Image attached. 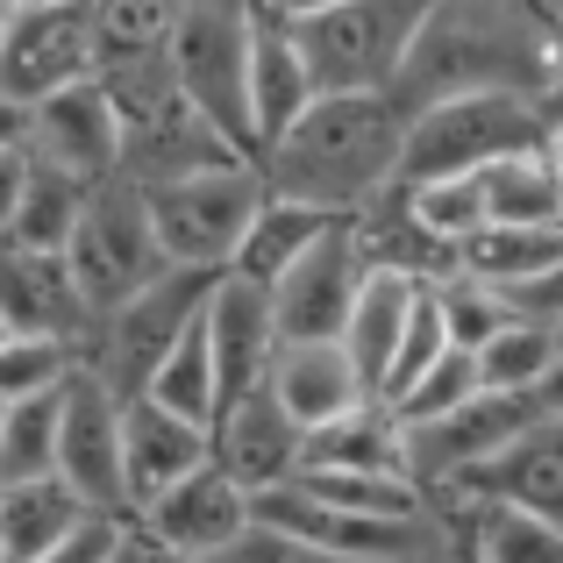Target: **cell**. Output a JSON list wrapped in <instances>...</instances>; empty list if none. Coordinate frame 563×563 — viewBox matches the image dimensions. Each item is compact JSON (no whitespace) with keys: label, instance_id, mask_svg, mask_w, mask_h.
<instances>
[{"label":"cell","instance_id":"cell-37","mask_svg":"<svg viewBox=\"0 0 563 563\" xmlns=\"http://www.w3.org/2000/svg\"><path fill=\"white\" fill-rule=\"evenodd\" d=\"M79 350L51 343V335H8L0 343V407H22V399H43L71 378Z\"/></svg>","mask_w":563,"mask_h":563},{"label":"cell","instance_id":"cell-53","mask_svg":"<svg viewBox=\"0 0 563 563\" xmlns=\"http://www.w3.org/2000/svg\"><path fill=\"white\" fill-rule=\"evenodd\" d=\"M8 8H14V0H0V29H8Z\"/></svg>","mask_w":563,"mask_h":563},{"label":"cell","instance_id":"cell-55","mask_svg":"<svg viewBox=\"0 0 563 563\" xmlns=\"http://www.w3.org/2000/svg\"><path fill=\"white\" fill-rule=\"evenodd\" d=\"M0 421H8V407H0Z\"/></svg>","mask_w":563,"mask_h":563},{"label":"cell","instance_id":"cell-21","mask_svg":"<svg viewBox=\"0 0 563 563\" xmlns=\"http://www.w3.org/2000/svg\"><path fill=\"white\" fill-rule=\"evenodd\" d=\"M264 393L278 399V413H286L300 435H321V428H335V421L372 407V385L350 372L343 343H278L272 372H264Z\"/></svg>","mask_w":563,"mask_h":563},{"label":"cell","instance_id":"cell-16","mask_svg":"<svg viewBox=\"0 0 563 563\" xmlns=\"http://www.w3.org/2000/svg\"><path fill=\"white\" fill-rule=\"evenodd\" d=\"M221 165H250V157H235L179 93H165L157 108H143V114L122 122V165H114V179H129L136 192L200 179V172H221Z\"/></svg>","mask_w":563,"mask_h":563},{"label":"cell","instance_id":"cell-26","mask_svg":"<svg viewBox=\"0 0 563 563\" xmlns=\"http://www.w3.org/2000/svg\"><path fill=\"white\" fill-rule=\"evenodd\" d=\"M413 307H421V286H413V278H393V272H364L357 300H350V321H343L335 343H343L350 372L372 385V399H378V378H385V364H393L399 335H407Z\"/></svg>","mask_w":563,"mask_h":563},{"label":"cell","instance_id":"cell-45","mask_svg":"<svg viewBox=\"0 0 563 563\" xmlns=\"http://www.w3.org/2000/svg\"><path fill=\"white\" fill-rule=\"evenodd\" d=\"M536 108H542V122H563V57L550 65V86H542V100H536Z\"/></svg>","mask_w":563,"mask_h":563},{"label":"cell","instance_id":"cell-47","mask_svg":"<svg viewBox=\"0 0 563 563\" xmlns=\"http://www.w3.org/2000/svg\"><path fill=\"white\" fill-rule=\"evenodd\" d=\"M22 122H29V114L0 100V151H22Z\"/></svg>","mask_w":563,"mask_h":563},{"label":"cell","instance_id":"cell-15","mask_svg":"<svg viewBox=\"0 0 563 563\" xmlns=\"http://www.w3.org/2000/svg\"><path fill=\"white\" fill-rule=\"evenodd\" d=\"M143 542H151L157 556H186V563H214L229 542L250 536V493L243 485H229L214 464H200L192 478H179L165 499H151V507L136 514Z\"/></svg>","mask_w":563,"mask_h":563},{"label":"cell","instance_id":"cell-36","mask_svg":"<svg viewBox=\"0 0 563 563\" xmlns=\"http://www.w3.org/2000/svg\"><path fill=\"white\" fill-rule=\"evenodd\" d=\"M393 192H399V207L413 214V229H428L450 257H456L464 235L485 229V186L478 179H435V186H393Z\"/></svg>","mask_w":563,"mask_h":563},{"label":"cell","instance_id":"cell-25","mask_svg":"<svg viewBox=\"0 0 563 563\" xmlns=\"http://www.w3.org/2000/svg\"><path fill=\"white\" fill-rule=\"evenodd\" d=\"M86 528H93V514L57 478L0 485V563H43V556L65 550V542H79Z\"/></svg>","mask_w":563,"mask_h":563},{"label":"cell","instance_id":"cell-43","mask_svg":"<svg viewBox=\"0 0 563 563\" xmlns=\"http://www.w3.org/2000/svg\"><path fill=\"white\" fill-rule=\"evenodd\" d=\"M114 536H122V528H108V521H93V528H86V536H79V542H65V550H57V556H43V563H100V556H108V550H114Z\"/></svg>","mask_w":563,"mask_h":563},{"label":"cell","instance_id":"cell-54","mask_svg":"<svg viewBox=\"0 0 563 563\" xmlns=\"http://www.w3.org/2000/svg\"><path fill=\"white\" fill-rule=\"evenodd\" d=\"M8 335H14V329H8V321H0V343H8Z\"/></svg>","mask_w":563,"mask_h":563},{"label":"cell","instance_id":"cell-32","mask_svg":"<svg viewBox=\"0 0 563 563\" xmlns=\"http://www.w3.org/2000/svg\"><path fill=\"white\" fill-rule=\"evenodd\" d=\"M478 186H485V221H514V229H550V221L563 214V186H556V172L542 165V151L493 165Z\"/></svg>","mask_w":563,"mask_h":563},{"label":"cell","instance_id":"cell-5","mask_svg":"<svg viewBox=\"0 0 563 563\" xmlns=\"http://www.w3.org/2000/svg\"><path fill=\"white\" fill-rule=\"evenodd\" d=\"M165 71H172V93H179L235 157L257 165V151H250V14L221 8V0L172 8Z\"/></svg>","mask_w":563,"mask_h":563},{"label":"cell","instance_id":"cell-22","mask_svg":"<svg viewBox=\"0 0 563 563\" xmlns=\"http://www.w3.org/2000/svg\"><path fill=\"white\" fill-rule=\"evenodd\" d=\"M0 321L14 335H51V343H71V350H86V335H93V314H86L65 257L22 250L8 235H0Z\"/></svg>","mask_w":563,"mask_h":563},{"label":"cell","instance_id":"cell-2","mask_svg":"<svg viewBox=\"0 0 563 563\" xmlns=\"http://www.w3.org/2000/svg\"><path fill=\"white\" fill-rule=\"evenodd\" d=\"M399 108L385 93L364 100H314L272 151L257 157L264 192L292 207H314V214H364L378 192H393L399 172Z\"/></svg>","mask_w":563,"mask_h":563},{"label":"cell","instance_id":"cell-41","mask_svg":"<svg viewBox=\"0 0 563 563\" xmlns=\"http://www.w3.org/2000/svg\"><path fill=\"white\" fill-rule=\"evenodd\" d=\"M214 563H343V556H321V550H307V542H292V536H272V528H257L250 521V536L243 542H229ZM442 563V556H435Z\"/></svg>","mask_w":563,"mask_h":563},{"label":"cell","instance_id":"cell-29","mask_svg":"<svg viewBox=\"0 0 563 563\" xmlns=\"http://www.w3.org/2000/svg\"><path fill=\"white\" fill-rule=\"evenodd\" d=\"M335 221H343V214H314V207H292V200H264V214L250 221V235H243V250H235L229 272L272 292L278 278H286L292 264H300L307 250L335 229Z\"/></svg>","mask_w":563,"mask_h":563},{"label":"cell","instance_id":"cell-3","mask_svg":"<svg viewBox=\"0 0 563 563\" xmlns=\"http://www.w3.org/2000/svg\"><path fill=\"white\" fill-rule=\"evenodd\" d=\"M413 29H421L413 0H300L292 51L314 79V100H364L393 93Z\"/></svg>","mask_w":563,"mask_h":563},{"label":"cell","instance_id":"cell-6","mask_svg":"<svg viewBox=\"0 0 563 563\" xmlns=\"http://www.w3.org/2000/svg\"><path fill=\"white\" fill-rule=\"evenodd\" d=\"M264 200L272 192H264L257 165H221V172H200V179H179V186H151L143 214H151L165 272H229L250 221L264 214Z\"/></svg>","mask_w":563,"mask_h":563},{"label":"cell","instance_id":"cell-34","mask_svg":"<svg viewBox=\"0 0 563 563\" xmlns=\"http://www.w3.org/2000/svg\"><path fill=\"white\" fill-rule=\"evenodd\" d=\"M428 307H435L450 350H485V343H493V335L514 321V300H507V292L478 286V278H456V272L428 286Z\"/></svg>","mask_w":563,"mask_h":563},{"label":"cell","instance_id":"cell-44","mask_svg":"<svg viewBox=\"0 0 563 563\" xmlns=\"http://www.w3.org/2000/svg\"><path fill=\"white\" fill-rule=\"evenodd\" d=\"M22 186H29V157H22V151H0V229L14 221V200H22Z\"/></svg>","mask_w":563,"mask_h":563},{"label":"cell","instance_id":"cell-38","mask_svg":"<svg viewBox=\"0 0 563 563\" xmlns=\"http://www.w3.org/2000/svg\"><path fill=\"white\" fill-rule=\"evenodd\" d=\"M93 14V71L136 65V57H165L172 8H86Z\"/></svg>","mask_w":563,"mask_h":563},{"label":"cell","instance_id":"cell-7","mask_svg":"<svg viewBox=\"0 0 563 563\" xmlns=\"http://www.w3.org/2000/svg\"><path fill=\"white\" fill-rule=\"evenodd\" d=\"M221 272H165L157 286H143L136 300H122L108 321H93V335H86L79 364L108 385L114 399H143L157 378V364L172 357V343L192 329V321L207 314V292H214Z\"/></svg>","mask_w":563,"mask_h":563},{"label":"cell","instance_id":"cell-50","mask_svg":"<svg viewBox=\"0 0 563 563\" xmlns=\"http://www.w3.org/2000/svg\"><path fill=\"white\" fill-rule=\"evenodd\" d=\"M442 563H471V556H464V550L450 542V528H442Z\"/></svg>","mask_w":563,"mask_h":563},{"label":"cell","instance_id":"cell-30","mask_svg":"<svg viewBox=\"0 0 563 563\" xmlns=\"http://www.w3.org/2000/svg\"><path fill=\"white\" fill-rule=\"evenodd\" d=\"M151 407H165L172 421H192V428H214V413H221V385H214V350H207V329L192 321V329L172 343V357L157 364V378H151Z\"/></svg>","mask_w":563,"mask_h":563},{"label":"cell","instance_id":"cell-31","mask_svg":"<svg viewBox=\"0 0 563 563\" xmlns=\"http://www.w3.org/2000/svg\"><path fill=\"white\" fill-rule=\"evenodd\" d=\"M79 207H86V186H71V179H57V172L29 165V186H22L14 221L0 235H8V243H22V250H43V257H65L71 229H79Z\"/></svg>","mask_w":563,"mask_h":563},{"label":"cell","instance_id":"cell-10","mask_svg":"<svg viewBox=\"0 0 563 563\" xmlns=\"http://www.w3.org/2000/svg\"><path fill=\"white\" fill-rule=\"evenodd\" d=\"M57 485L79 499L93 521L129 528V493H122V399L108 393L86 364L57 385Z\"/></svg>","mask_w":563,"mask_h":563},{"label":"cell","instance_id":"cell-40","mask_svg":"<svg viewBox=\"0 0 563 563\" xmlns=\"http://www.w3.org/2000/svg\"><path fill=\"white\" fill-rule=\"evenodd\" d=\"M464 399H478V372H471V350H450V357L435 364L421 385H413L399 407H385L399 428H413V421H435V413H450V407H464Z\"/></svg>","mask_w":563,"mask_h":563},{"label":"cell","instance_id":"cell-24","mask_svg":"<svg viewBox=\"0 0 563 563\" xmlns=\"http://www.w3.org/2000/svg\"><path fill=\"white\" fill-rule=\"evenodd\" d=\"M563 264V229L550 221V229H514V221H485L478 235H464L456 243V257H450V272L456 278H478V286H493V292H528L536 278H550Z\"/></svg>","mask_w":563,"mask_h":563},{"label":"cell","instance_id":"cell-1","mask_svg":"<svg viewBox=\"0 0 563 563\" xmlns=\"http://www.w3.org/2000/svg\"><path fill=\"white\" fill-rule=\"evenodd\" d=\"M556 65V43L542 8H514V0H450V8H421V29L407 43V65L393 79L399 122L442 100H478V93H514L542 100Z\"/></svg>","mask_w":563,"mask_h":563},{"label":"cell","instance_id":"cell-52","mask_svg":"<svg viewBox=\"0 0 563 563\" xmlns=\"http://www.w3.org/2000/svg\"><path fill=\"white\" fill-rule=\"evenodd\" d=\"M550 335H556V357H563V321H550Z\"/></svg>","mask_w":563,"mask_h":563},{"label":"cell","instance_id":"cell-19","mask_svg":"<svg viewBox=\"0 0 563 563\" xmlns=\"http://www.w3.org/2000/svg\"><path fill=\"white\" fill-rule=\"evenodd\" d=\"M300 450H307V435L278 413L272 393H250V399H235V407H221L214 428H207V464L229 485H243L250 499L300 478Z\"/></svg>","mask_w":563,"mask_h":563},{"label":"cell","instance_id":"cell-18","mask_svg":"<svg viewBox=\"0 0 563 563\" xmlns=\"http://www.w3.org/2000/svg\"><path fill=\"white\" fill-rule=\"evenodd\" d=\"M207 350H214V385H221V407H235V399L264 393V372H272L278 357V321H272V292L250 286V278L221 272L214 292H207Z\"/></svg>","mask_w":563,"mask_h":563},{"label":"cell","instance_id":"cell-49","mask_svg":"<svg viewBox=\"0 0 563 563\" xmlns=\"http://www.w3.org/2000/svg\"><path fill=\"white\" fill-rule=\"evenodd\" d=\"M542 22H550V43H556V57H563V8H542Z\"/></svg>","mask_w":563,"mask_h":563},{"label":"cell","instance_id":"cell-13","mask_svg":"<svg viewBox=\"0 0 563 563\" xmlns=\"http://www.w3.org/2000/svg\"><path fill=\"white\" fill-rule=\"evenodd\" d=\"M22 157L43 172H57V179L71 186H108L114 165H122V129H114V108L100 100V86H65V93L36 100V108H22Z\"/></svg>","mask_w":563,"mask_h":563},{"label":"cell","instance_id":"cell-46","mask_svg":"<svg viewBox=\"0 0 563 563\" xmlns=\"http://www.w3.org/2000/svg\"><path fill=\"white\" fill-rule=\"evenodd\" d=\"M100 563H151V550H143V536H129V528H122V536H114V550L100 556Z\"/></svg>","mask_w":563,"mask_h":563},{"label":"cell","instance_id":"cell-17","mask_svg":"<svg viewBox=\"0 0 563 563\" xmlns=\"http://www.w3.org/2000/svg\"><path fill=\"white\" fill-rule=\"evenodd\" d=\"M442 507H521V514H542V521L563 528V421H536L528 435H514L499 456L464 471L435 499V514Z\"/></svg>","mask_w":563,"mask_h":563},{"label":"cell","instance_id":"cell-48","mask_svg":"<svg viewBox=\"0 0 563 563\" xmlns=\"http://www.w3.org/2000/svg\"><path fill=\"white\" fill-rule=\"evenodd\" d=\"M542 165H550L556 186H563V122H550V136H542Z\"/></svg>","mask_w":563,"mask_h":563},{"label":"cell","instance_id":"cell-35","mask_svg":"<svg viewBox=\"0 0 563 563\" xmlns=\"http://www.w3.org/2000/svg\"><path fill=\"white\" fill-rule=\"evenodd\" d=\"M29 478H57V393L22 399L0 421V485H29Z\"/></svg>","mask_w":563,"mask_h":563},{"label":"cell","instance_id":"cell-42","mask_svg":"<svg viewBox=\"0 0 563 563\" xmlns=\"http://www.w3.org/2000/svg\"><path fill=\"white\" fill-rule=\"evenodd\" d=\"M514 314H521V321H542V329L563 321V264H556L550 278H536L528 292H514Z\"/></svg>","mask_w":563,"mask_h":563},{"label":"cell","instance_id":"cell-12","mask_svg":"<svg viewBox=\"0 0 563 563\" xmlns=\"http://www.w3.org/2000/svg\"><path fill=\"white\" fill-rule=\"evenodd\" d=\"M86 79H93V14L57 0H14L0 29V100L36 108Z\"/></svg>","mask_w":563,"mask_h":563},{"label":"cell","instance_id":"cell-51","mask_svg":"<svg viewBox=\"0 0 563 563\" xmlns=\"http://www.w3.org/2000/svg\"><path fill=\"white\" fill-rule=\"evenodd\" d=\"M129 536H136V528H129ZM143 550H151V542H143ZM151 563H186V556H157V550H151Z\"/></svg>","mask_w":563,"mask_h":563},{"label":"cell","instance_id":"cell-11","mask_svg":"<svg viewBox=\"0 0 563 563\" xmlns=\"http://www.w3.org/2000/svg\"><path fill=\"white\" fill-rule=\"evenodd\" d=\"M536 421H542L536 393H478V399H464V407L435 413V421L399 428V442H407V478H413V493L435 507V499L450 493L464 471H478L485 456H499L514 435H528Z\"/></svg>","mask_w":563,"mask_h":563},{"label":"cell","instance_id":"cell-56","mask_svg":"<svg viewBox=\"0 0 563 563\" xmlns=\"http://www.w3.org/2000/svg\"><path fill=\"white\" fill-rule=\"evenodd\" d=\"M556 229H563V214H556Z\"/></svg>","mask_w":563,"mask_h":563},{"label":"cell","instance_id":"cell-39","mask_svg":"<svg viewBox=\"0 0 563 563\" xmlns=\"http://www.w3.org/2000/svg\"><path fill=\"white\" fill-rule=\"evenodd\" d=\"M450 357V335H442V321H435V307H428V286H421V307H413V321H407V335H399V350H393V364H385V378H378V407H399V399L413 393L435 364Z\"/></svg>","mask_w":563,"mask_h":563},{"label":"cell","instance_id":"cell-9","mask_svg":"<svg viewBox=\"0 0 563 563\" xmlns=\"http://www.w3.org/2000/svg\"><path fill=\"white\" fill-rule=\"evenodd\" d=\"M250 521L272 528V536L307 542L321 556H343V563H435L442 556V514H428V521H372V514L329 507V499L300 493V485L257 493Z\"/></svg>","mask_w":563,"mask_h":563},{"label":"cell","instance_id":"cell-28","mask_svg":"<svg viewBox=\"0 0 563 563\" xmlns=\"http://www.w3.org/2000/svg\"><path fill=\"white\" fill-rule=\"evenodd\" d=\"M300 471H343V478H407V442H399V421L372 399L364 413H350V421L307 435ZM407 485H413V478H407Z\"/></svg>","mask_w":563,"mask_h":563},{"label":"cell","instance_id":"cell-8","mask_svg":"<svg viewBox=\"0 0 563 563\" xmlns=\"http://www.w3.org/2000/svg\"><path fill=\"white\" fill-rule=\"evenodd\" d=\"M65 272H71V286H79V300H86L93 321H108L122 300H136L143 286L165 278L151 214H143V192L129 179H108V186L86 192L79 229H71V243H65Z\"/></svg>","mask_w":563,"mask_h":563},{"label":"cell","instance_id":"cell-33","mask_svg":"<svg viewBox=\"0 0 563 563\" xmlns=\"http://www.w3.org/2000/svg\"><path fill=\"white\" fill-rule=\"evenodd\" d=\"M550 364H556V335L542 329V321H521V314H514L485 350H471L478 393H536V385L550 378Z\"/></svg>","mask_w":563,"mask_h":563},{"label":"cell","instance_id":"cell-4","mask_svg":"<svg viewBox=\"0 0 563 563\" xmlns=\"http://www.w3.org/2000/svg\"><path fill=\"white\" fill-rule=\"evenodd\" d=\"M550 122L536 100L514 93H478V100H442V108L407 114L399 136V172L393 186H435V179H485L507 157L542 151Z\"/></svg>","mask_w":563,"mask_h":563},{"label":"cell","instance_id":"cell-27","mask_svg":"<svg viewBox=\"0 0 563 563\" xmlns=\"http://www.w3.org/2000/svg\"><path fill=\"white\" fill-rule=\"evenodd\" d=\"M442 528L471 563H563V528L521 507H442Z\"/></svg>","mask_w":563,"mask_h":563},{"label":"cell","instance_id":"cell-23","mask_svg":"<svg viewBox=\"0 0 563 563\" xmlns=\"http://www.w3.org/2000/svg\"><path fill=\"white\" fill-rule=\"evenodd\" d=\"M207 464V428L172 421L151 399H129L122 407V493H129V521H136L151 499H165L179 478Z\"/></svg>","mask_w":563,"mask_h":563},{"label":"cell","instance_id":"cell-20","mask_svg":"<svg viewBox=\"0 0 563 563\" xmlns=\"http://www.w3.org/2000/svg\"><path fill=\"white\" fill-rule=\"evenodd\" d=\"M250 14V151H272L307 108H314V79H307L300 51H292V22H300V0L292 8H243Z\"/></svg>","mask_w":563,"mask_h":563},{"label":"cell","instance_id":"cell-14","mask_svg":"<svg viewBox=\"0 0 563 563\" xmlns=\"http://www.w3.org/2000/svg\"><path fill=\"white\" fill-rule=\"evenodd\" d=\"M364 286V257H357V229L350 214L292 264L286 278L272 286V321H278V343H335L350 321V300Z\"/></svg>","mask_w":563,"mask_h":563}]
</instances>
